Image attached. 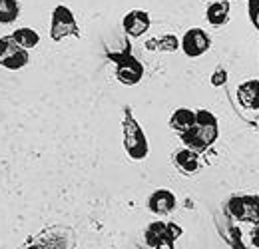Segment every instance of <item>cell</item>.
<instances>
[{
    "label": "cell",
    "mask_w": 259,
    "mask_h": 249,
    "mask_svg": "<svg viewBox=\"0 0 259 249\" xmlns=\"http://www.w3.org/2000/svg\"><path fill=\"white\" fill-rule=\"evenodd\" d=\"M122 24H124V30H126L128 36L140 38L144 32H148L152 20H150V14H148L146 10H132V12H128V14L124 16Z\"/></svg>",
    "instance_id": "52a82bcc"
},
{
    "label": "cell",
    "mask_w": 259,
    "mask_h": 249,
    "mask_svg": "<svg viewBox=\"0 0 259 249\" xmlns=\"http://www.w3.org/2000/svg\"><path fill=\"white\" fill-rule=\"evenodd\" d=\"M6 44H8V38H2V40H0V58H2V54H4Z\"/></svg>",
    "instance_id": "44dd1931"
},
{
    "label": "cell",
    "mask_w": 259,
    "mask_h": 249,
    "mask_svg": "<svg viewBox=\"0 0 259 249\" xmlns=\"http://www.w3.org/2000/svg\"><path fill=\"white\" fill-rule=\"evenodd\" d=\"M227 82V70L226 68H218L211 74V86H224Z\"/></svg>",
    "instance_id": "ac0fdd59"
},
{
    "label": "cell",
    "mask_w": 259,
    "mask_h": 249,
    "mask_svg": "<svg viewBox=\"0 0 259 249\" xmlns=\"http://www.w3.org/2000/svg\"><path fill=\"white\" fill-rule=\"evenodd\" d=\"M207 22L213 24V26H224L227 20H229V4L226 0L224 2H211L207 6Z\"/></svg>",
    "instance_id": "4fadbf2b"
},
{
    "label": "cell",
    "mask_w": 259,
    "mask_h": 249,
    "mask_svg": "<svg viewBox=\"0 0 259 249\" xmlns=\"http://www.w3.org/2000/svg\"><path fill=\"white\" fill-rule=\"evenodd\" d=\"M195 126V112L194 110H188V108H180L171 114L169 118V128L180 132V134H186L190 132Z\"/></svg>",
    "instance_id": "7c38bea8"
},
{
    "label": "cell",
    "mask_w": 259,
    "mask_h": 249,
    "mask_svg": "<svg viewBox=\"0 0 259 249\" xmlns=\"http://www.w3.org/2000/svg\"><path fill=\"white\" fill-rule=\"evenodd\" d=\"M237 100L245 110H259V80H247L237 88Z\"/></svg>",
    "instance_id": "30bf717a"
},
{
    "label": "cell",
    "mask_w": 259,
    "mask_h": 249,
    "mask_svg": "<svg viewBox=\"0 0 259 249\" xmlns=\"http://www.w3.org/2000/svg\"><path fill=\"white\" fill-rule=\"evenodd\" d=\"M226 2H227V0H226Z\"/></svg>",
    "instance_id": "7402d4cb"
},
{
    "label": "cell",
    "mask_w": 259,
    "mask_h": 249,
    "mask_svg": "<svg viewBox=\"0 0 259 249\" xmlns=\"http://www.w3.org/2000/svg\"><path fill=\"white\" fill-rule=\"evenodd\" d=\"M174 163H176V168H178L182 174L194 176L195 172H197V168H199L197 152L190 150V148H184V150H180V152L174 154Z\"/></svg>",
    "instance_id": "8fae6325"
},
{
    "label": "cell",
    "mask_w": 259,
    "mask_h": 249,
    "mask_svg": "<svg viewBox=\"0 0 259 249\" xmlns=\"http://www.w3.org/2000/svg\"><path fill=\"white\" fill-rule=\"evenodd\" d=\"M124 148L132 159H144L148 157V138L142 130V126L136 122L130 108H126L124 114Z\"/></svg>",
    "instance_id": "7a4b0ae2"
},
{
    "label": "cell",
    "mask_w": 259,
    "mask_h": 249,
    "mask_svg": "<svg viewBox=\"0 0 259 249\" xmlns=\"http://www.w3.org/2000/svg\"><path fill=\"white\" fill-rule=\"evenodd\" d=\"M50 36L52 40H62L66 36H80L78 22L70 8L66 6H56L52 14V24H50Z\"/></svg>",
    "instance_id": "277c9868"
},
{
    "label": "cell",
    "mask_w": 259,
    "mask_h": 249,
    "mask_svg": "<svg viewBox=\"0 0 259 249\" xmlns=\"http://www.w3.org/2000/svg\"><path fill=\"white\" fill-rule=\"evenodd\" d=\"M148 208L156 216H167L176 210V195L169 189H158L148 197Z\"/></svg>",
    "instance_id": "ba28073f"
},
{
    "label": "cell",
    "mask_w": 259,
    "mask_h": 249,
    "mask_svg": "<svg viewBox=\"0 0 259 249\" xmlns=\"http://www.w3.org/2000/svg\"><path fill=\"white\" fill-rule=\"evenodd\" d=\"M163 237H167V225H163V223H152L150 227H148V231H146V241H148V245H152V247H158L160 243H162Z\"/></svg>",
    "instance_id": "e0dca14e"
},
{
    "label": "cell",
    "mask_w": 259,
    "mask_h": 249,
    "mask_svg": "<svg viewBox=\"0 0 259 249\" xmlns=\"http://www.w3.org/2000/svg\"><path fill=\"white\" fill-rule=\"evenodd\" d=\"M10 40L16 44V46H20V48H24V50H30L34 46H38V42H40V34L32 28H18L16 32H12V36H10Z\"/></svg>",
    "instance_id": "5bb4252c"
},
{
    "label": "cell",
    "mask_w": 259,
    "mask_h": 249,
    "mask_svg": "<svg viewBox=\"0 0 259 249\" xmlns=\"http://www.w3.org/2000/svg\"><path fill=\"white\" fill-rule=\"evenodd\" d=\"M227 212L233 219L239 221H249L259 223V197L257 195H241V197H231L227 203Z\"/></svg>",
    "instance_id": "5b68a950"
},
{
    "label": "cell",
    "mask_w": 259,
    "mask_h": 249,
    "mask_svg": "<svg viewBox=\"0 0 259 249\" xmlns=\"http://www.w3.org/2000/svg\"><path fill=\"white\" fill-rule=\"evenodd\" d=\"M182 136H184V142L188 146H192L190 150H194V152L207 150L218 140V120H215V116L207 110L195 112V126Z\"/></svg>",
    "instance_id": "6da1fadb"
},
{
    "label": "cell",
    "mask_w": 259,
    "mask_h": 249,
    "mask_svg": "<svg viewBox=\"0 0 259 249\" xmlns=\"http://www.w3.org/2000/svg\"><path fill=\"white\" fill-rule=\"evenodd\" d=\"M0 64H2L4 68H8V70H18V68H22V66L28 64V52H26L24 48L16 46V44L8 38V44H6V48H4V54H2V58H0Z\"/></svg>",
    "instance_id": "9c48e42d"
},
{
    "label": "cell",
    "mask_w": 259,
    "mask_h": 249,
    "mask_svg": "<svg viewBox=\"0 0 259 249\" xmlns=\"http://www.w3.org/2000/svg\"><path fill=\"white\" fill-rule=\"evenodd\" d=\"M112 58L116 60V78L126 84V86H134L144 78V66L140 64V60H136L130 52L124 54H112Z\"/></svg>",
    "instance_id": "3957f363"
},
{
    "label": "cell",
    "mask_w": 259,
    "mask_h": 249,
    "mask_svg": "<svg viewBox=\"0 0 259 249\" xmlns=\"http://www.w3.org/2000/svg\"><path fill=\"white\" fill-rule=\"evenodd\" d=\"M146 48L148 50H162V52H176L180 48V40L171 34H165L162 38H154V40H148L146 42Z\"/></svg>",
    "instance_id": "9a60e30c"
},
{
    "label": "cell",
    "mask_w": 259,
    "mask_h": 249,
    "mask_svg": "<svg viewBox=\"0 0 259 249\" xmlns=\"http://www.w3.org/2000/svg\"><path fill=\"white\" fill-rule=\"evenodd\" d=\"M251 243H253V247L259 249V223H255V227L251 231Z\"/></svg>",
    "instance_id": "ffe728a7"
},
{
    "label": "cell",
    "mask_w": 259,
    "mask_h": 249,
    "mask_svg": "<svg viewBox=\"0 0 259 249\" xmlns=\"http://www.w3.org/2000/svg\"><path fill=\"white\" fill-rule=\"evenodd\" d=\"M20 4L16 0H0V24H10L18 18Z\"/></svg>",
    "instance_id": "2e32d148"
},
{
    "label": "cell",
    "mask_w": 259,
    "mask_h": 249,
    "mask_svg": "<svg viewBox=\"0 0 259 249\" xmlns=\"http://www.w3.org/2000/svg\"><path fill=\"white\" fill-rule=\"evenodd\" d=\"M180 46H182V50L186 52V56L197 58V56H201V54H205V52L209 50L211 40H209V36L205 34V30H201V28H190V30L184 34Z\"/></svg>",
    "instance_id": "8992f818"
},
{
    "label": "cell",
    "mask_w": 259,
    "mask_h": 249,
    "mask_svg": "<svg viewBox=\"0 0 259 249\" xmlns=\"http://www.w3.org/2000/svg\"><path fill=\"white\" fill-rule=\"evenodd\" d=\"M249 18L259 30V0H249Z\"/></svg>",
    "instance_id": "d6986e66"
}]
</instances>
